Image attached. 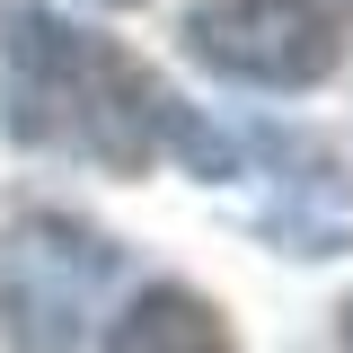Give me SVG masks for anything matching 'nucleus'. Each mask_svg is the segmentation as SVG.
Wrapping results in <instances>:
<instances>
[{"label": "nucleus", "instance_id": "5", "mask_svg": "<svg viewBox=\"0 0 353 353\" xmlns=\"http://www.w3.org/2000/svg\"><path fill=\"white\" fill-rule=\"evenodd\" d=\"M274 239L292 248V256H336L353 239V185L336 168H309L283 185V203H274Z\"/></svg>", "mask_w": 353, "mask_h": 353}, {"label": "nucleus", "instance_id": "2", "mask_svg": "<svg viewBox=\"0 0 353 353\" xmlns=\"http://www.w3.org/2000/svg\"><path fill=\"white\" fill-rule=\"evenodd\" d=\"M115 239L71 212H18L0 239V345L9 353H71L97 301L115 292Z\"/></svg>", "mask_w": 353, "mask_h": 353}, {"label": "nucleus", "instance_id": "6", "mask_svg": "<svg viewBox=\"0 0 353 353\" xmlns=\"http://www.w3.org/2000/svg\"><path fill=\"white\" fill-rule=\"evenodd\" d=\"M106 9H132V0H106Z\"/></svg>", "mask_w": 353, "mask_h": 353}, {"label": "nucleus", "instance_id": "3", "mask_svg": "<svg viewBox=\"0 0 353 353\" xmlns=\"http://www.w3.org/2000/svg\"><path fill=\"white\" fill-rule=\"evenodd\" d=\"M185 53L248 88H318L336 71V18L318 0H194Z\"/></svg>", "mask_w": 353, "mask_h": 353}, {"label": "nucleus", "instance_id": "7", "mask_svg": "<svg viewBox=\"0 0 353 353\" xmlns=\"http://www.w3.org/2000/svg\"><path fill=\"white\" fill-rule=\"evenodd\" d=\"M345 336H353V309H345Z\"/></svg>", "mask_w": 353, "mask_h": 353}, {"label": "nucleus", "instance_id": "4", "mask_svg": "<svg viewBox=\"0 0 353 353\" xmlns=\"http://www.w3.org/2000/svg\"><path fill=\"white\" fill-rule=\"evenodd\" d=\"M106 353H239V345H230V327H221L212 301H194V292L159 283V292H141V301L115 318Z\"/></svg>", "mask_w": 353, "mask_h": 353}, {"label": "nucleus", "instance_id": "1", "mask_svg": "<svg viewBox=\"0 0 353 353\" xmlns=\"http://www.w3.org/2000/svg\"><path fill=\"white\" fill-rule=\"evenodd\" d=\"M176 106L150 62H132L115 36H88L36 0L0 9V124L27 150H71L97 168H150L176 141Z\"/></svg>", "mask_w": 353, "mask_h": 353}]
</instances>
